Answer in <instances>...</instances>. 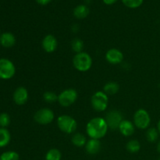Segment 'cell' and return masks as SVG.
I'll use <instances>...</instances> for the list:
<instances>
[{"instance_id":"obj_1","label":"cell","mask_w":160,"mask_h":160,"mask_svg":"<svg viewBox=\"0 0 160 160\" xmlns=\"http://www.w3.org/2000/svg\"><path fill=\"white\" fill-rule=\"evenodd\" d=\"M109 130L107 123L105 118L102 117H95L89 120L86 126L87 135L90 138L100 140L106 135Z\"/></svg>"},{"instance_id":"obj_22","label":"cell","mask_w":160,"mask_h":160,"mask_svg":"<svg viewBox=\"0 0 160 160\" xmlns=\"http://www.w3.org/2000/svg\"><path fill=\"white\" fill-rule=\"evenodd\" d=\"M127 150L131 153H137L141 149L140 142L136 139H131L127 144Z\"/></svg>"},{"instance_id":"obj_30","label":"cell","mask_w":160,"mask_h":160,"mask_svg":"<svg viewBox=\"0 0 160 160\" xmlns=\"http://www.w3.org/2000/svg\"><path fill=\"white\" fill-rule=\"evenodd\" d=\"M157 151L159 152L160 153V140H159V142H158V145H157Z\"/></svg>"},{"instance_id":"obj_25","label":"cell","mask_w":160,"mask_h":160,"mask_svg":"<svg viewBox=\"0 0 160 160\" xmlns=\"http://www.w3.org/2000/svg\"><path fill=\"white\" fill-rule=\"evenodd\" d=\"M43 99L47 103H53L58 101V95L54 92L48 91L43 94Z\"/></svg>"},{"instance_id":"obj_32","label":"cell","mask_w":160,"mask_h":160,"mask_svg":"<svg viewBox=\"0 0 160 160\" xmlns=\"http://www.w3.org/2000/svg\"><path fill=\"white\" fill-rule=\"evenodd\" d=\"M159 160H160V157H159Z\"/></svg>"},{"instance_id":"obj_10","label":"cell","mask_w":160,"mask_h":160,"mask_svg":"<svg viewBox=\"0 0 160 160\" xmlns=\"http://www.w3.org/2000/svg\"><path fill=\"white\" fill-rule=\"evenodd\" d=\"M106 59L109 63L112 65L120 64L123 60V54L117 48H110L106 53Z\"/></svg>"},{"instance_id":"obj_14","label":"cell","mask_w":160,"mask_h":160,"mask_svg":"<svg viewBox=\"0 0 160 160\" xmlns=\"http://www.w3.org/2000/svg\"><path fill=\"white\" fill-rule=\"evenodd\" d=\"M85 150L89 155H96L101 150V142L98 139L90 138L85 145Z\"/></svg>"},{"instance_id":"obj_2","label":"cell","mask_w":160,"mask_h":160,"mask_svg":"<svg viewBox=\"0 0 160 160\" xmlns=\"http://www.w3.org/2000/svg\"><path fill=\"white\" fill-rule=\"evenodd\" d=\"M92 58L85 52L77 53L73 59V65L77 70L80 72L88 71L92 67Z\"/></svg>"},{"instance_id":"obj_7","label":"cell","mask_w":160,"mask_h":160,"mask_svg":"<svg viewBox=\"0 0 160 160\" xmlns=\"http://www.w3.org/2000/svg\"><path fill=\"white\" fill-rule=\"evenodd\" d=\"M34 119L38 124L48 125L54 120L55 114L49 108H42L35 112Z\"/></svg>"},{"instance_id":"obj_5","label":"cell","mask_w":160,"mask_h":160,"mask_svg":"<svg viewBox=\"0 0 160 160\" xmlns=\"http://www.w3.org/2000/svg\"><path fill=\"white\" fill-rule=\"evenodd\" d=\"M133 123L138 129H148L151 123V117L148 111L144 109H138L134 115Z\"/></svg>"},{"instance_id":"obj_23","label":"cell","mask_w":160,"mask_h":160,"mask_svg":"<svg viewBox=\"0 0 160 160\" xmlns=\"http://www.w3.org/2000/svg\"><path fill=\"white\" fill-rule=\"evenodd\" d=\"M71 48L73 51L76 52V54L81 52L84 49V42L80 38H74L71 42Z\"/></svg>"},{"instance_id":"obj_26","label":"cell","mask_w":160,"mask_h":160,"mask_svg":"<svg viewBox=\"0 0 160 160\" xmlns=\"http://www.w3.org/2000/svg\"><path fill=\"white\" fill-rule=\"evenodd\" d=\"M144 0H122L124 6L131 9H136L141 6Z\"/></svg>"},{"instance_id":"obj_18","label":"cell","mask_w":160,"mask_h":160,"mask_svg":"<svg viewBox=\"0 0 160 160\" xmlns=\"http://www.w3.org/2000/svg\"><path fill=\"white\" fill-rule=\"evenodd\" d=\"M119 89H120V86L117 82L109 81L104 85L103 92L107 95H113L119 92Z\"/></svg>"},{"instance_id":"obj_15","label":"cell","mask_w":160,"mask_h":160,"mask_svg":"<svg viewBox=\"0 0 160 160\" xmlns=\"http://www.w3.org/2000/svg\"><path fill=\"white\" fill-rule=\"evenodd\" d=\"M0 44L5 48H11L16 44L15 36L12 33H3L0 35Z\"/></svg>"},{"instance_id":"obj_31","label":"cell","mask_w":160,"mask_h":160,"mask_svg":"<svg viewBox=\"0 0 160 160\" xmlns=\"http://www.w3.org/2000/svg\"><path fill=\"white\" fill-rule=\"evenodd\" d=\"M157 130H158V131H159V133L160 134V120H159V123H158V124H157Z\"/></svg>"},{"instance_id":"obj_13","label":"cell","mask_w":160,"mask_h":160,"mask_svg":"<svg viewBox=\"0 0 160 160\" xmlns=\"http://www.w3.org/2000/svg\"><path fill=\"white\" fill-rule=\"evenodd\" d=\"M135 125L129 120H123L119 126L118 130L124 137H131L135 131Z\"/></svg>"},{"instance_id":"obj_3","label":"cell","mask_w":160,"mask_h":160,"mask_svg":"<svg viewBox=\"0 0 160 160\" xmlns=\"http://www.w3.org/2000/svg\"><path fill=\"white\" fill-rule=\"evenodd\" d=\"M57 125L62 132L65 134H74L78 128L76 120L71 116L61 115L57 118Z\"/></svg>"},{"instance_id":"obj_12","label":"cell","mask_w":160,"mask_h":160,"mask_svg":"<svg viewBox=\"0 0 160 160\" xmlns=\"http://www.w3.org/2000/svg\"><path fill=\"white\" fill-rule=\"evenodd\" d=\"M28 92L24 87H19L13 93V101L18 106H23L28 102Z\"/></svg>"},{"instance_id":"obj_21","label":"cell","mask_w":160,"mask_h":160,"mask_svg":"<svg viewBox=\"0 0 160 160\" xmlns=\"http://www.w3.org/2000/svg\"><path fill=\"white\" fill-rule=\"evenodd\" d=\"M62 153L57 148H51L45 155V160H61Z\"/></svg>"},{"instance_id":"obj_20","label":"cell","mask_w":160,"mask_h":160,"mask_svg":"<svg viewBox=\"0 0 160 160\" xmlns=\"http://www.w3.org/2000/svg\"><path fill=\"white\" fill-rule=\"evenodd\" d=\"M159 133L158 131L157 128H150L147 129L146 134H145V136H146V139L148 142H151V143H154L159 138Z\"/></svg>"},{"instance_id":"obj_19","label":"cell","mask_w":160,"mask_h":160,"mask_svg":"<svg viewBox=\"0 0 160 160\" xmlns=\"http://www.w3.org/2000/svg\"><path fill=\"white\" fill-rule=\"evenodd\" d=\"M10 133L6 128H0V148L6 146L10 142Z\"/></svg>"},{"instance_id":"obj_29","label":"cell","mask_w":160,"mask_h":160,"mask_svg":"<svg viewBox=\"0 0 160 160\" xmlns=\"http://www.w3.org/2000/svg\"><path fill=\"white\" fill-rule=\"evenodd\" d=\"M102 1L106 5H112L115 2H117L118 0H102Z\"/></svg>"},{"instance_id":"obj_9","label":"cell","mask_w":160,"mask_h":160,"mask_svg":"<svg viewBox=\"0 0 160 160\" xmlns=\"http://www.w3.org/2000/svg\"><path fill=\"white\" fill-rule=\"evenodd\" d=\"M106 123H107L109 129L117 130L119 128V126L123 121V115L121 112L118 110H111L107 112L106 117H105Z\"/></svg>"},{"instance_id":"obj_27","label":"cell","mask_w":160,"mask_h":160,"mask_svg":"<svg viewBox=\"0 0 160 160\" xmlns=\"http://www.w3.org/2000/svg\"><path fill=\"white\" fill-rule=\"evenodd\" d=\"M10 123V117L7 113L0 114V127L2 128H6Z\"/></svg>"},{"instance_id":"obj_28","label":"cell","mask_w":160,"mask_h":160,"mask_svg":"<svg viewBox=\"0 0 160 160\" xmlns=\"http://www.w3.org/2000/svg\"><path fill=\"white\" fill-rule=\"evenodd\" d=\"M35 1L42 6H45V5H48L52 0H35Z\"/></svg>"},{"instance_id":"obj_6","label":"cell","mask_w":160,"mask_h":160,"mask_svg":"<svg viewBox=\"0 0 160 160\" xmlns=\"http://www.w3.org/2000/svg\"><path fill=\"white\" fill-rule=\"evenodd\" d=\"M78 92L73 88H67L61 92L58 95V102L62 107H69L77 101Z\"/></svg>"},{"instance_id":"obj_16","label":"cell","mask_w":160,"mask_h":160,"mask_svg":"<svg viewBox=\"0 0 160 160\" xmlns=\"http://www.w3.org/2000/svg\"><path fill=\"white\" fill-rule=\"evenodd\" d=\"M89 14V9L85 5H79L73 9V16L77 19L82 20L86 18Z\"/></svg>"},{"instance_id":"obj_24","label":"cell","mask_w":160,"mask_h":160,"mask_svg":"<svg viewBox=\"0 0 160 160\" xmlns=\"http://www.w3.org/2000/svg\"><path fill=\"white\" fill-rule=\"evenodd\" d=\"M20 156L17 152L14 151L5 152L0 156V160H19Z\"/></svg>"},{"instance_id":"obj_17","label":"cell","mask_w":160,"mask_h":160,"mask_svg":"<svg viewBox=\"0 0 160 160\" xmlns=\"http://www.w3.org/2000/svg\"><path fill=\"white\" fill-rule=\"evenodd\" d=\"M71 142L75 146L84 147L85 146L88 140L84 134H81V133H74L71 138Z\"/></svg>"},{"instance_id":"obj_8","label":"cell","mask_w":160,"mask_h":160,"mask_svg":"<svg viewBox=\"0 0 160 160\" xmlns=\"http://www.w3.org/2000/svg\"><path fill=\"white\" fill-rule=\"evenodd\" d=\"M16 68L13 62L8 59H0V78L8 80L15 75Z\"/></svg>"},{"instance_id":"obj_11","label":"cell","mask_w":160,"mask_h":160,"mask_svg":"<svg viewBox=\"0 0 160 160\" xmlns=\"http://www.w3.org/2000/svg\"><path fill=\"white\" fill-rule=\"evenodd\" d=\"M42 48L45 52L48 53H52L55 52L57 48L58 42L57 39L52 34H47L44 37L43 40L42 42Z\"/></svg>"},{"instance_id":"obj_4","label":"cell","mask_w":160,"mask_h":160,"mask_svg":"<svg viewBox=\"0 0 160 160\" xmlns=\"http://www.w3.org/2000/svg\"><path fill=\"white\" fill-rule=\"evenodd\" d=\"M91 104L96 112H104L108 107L109 97L103 91L96 92L92 96Z\"/></svg>"}]
</instances>
